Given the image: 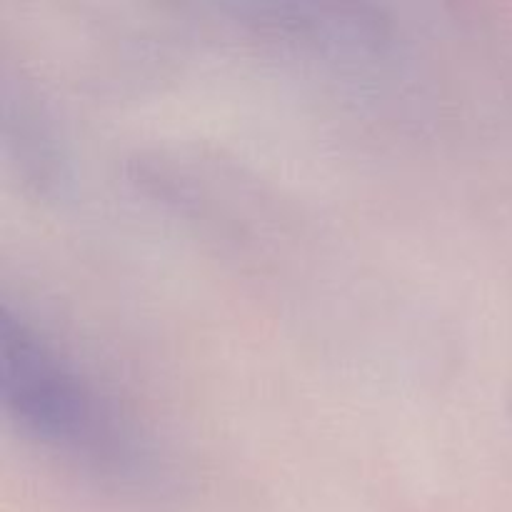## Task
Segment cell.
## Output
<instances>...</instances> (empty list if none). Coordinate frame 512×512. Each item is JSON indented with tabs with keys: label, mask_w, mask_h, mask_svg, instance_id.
I'll list each match as a JSON object with an SVG mask.
<instances>
[{
	"label": "cell",
	"mask_w": 512,
	"mask_h": 512,
	"mask_svg": "<svg viewBox=\"0 0 512 512\" xmlns=\"http://www.w3.org/2000/svg\"><path fill=\"white\" fill-rule=\"evenodd\" d=\"M0 358L5 410L25 438L108 478H138L148 470L145 448L113 403L8 308Z\"/></svg>",
	"instance_id": "obj_1"
}]
</instances>
